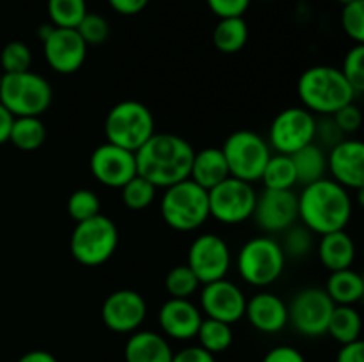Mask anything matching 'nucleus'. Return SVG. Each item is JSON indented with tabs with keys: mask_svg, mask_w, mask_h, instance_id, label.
I'll return each mask as SVG.
<instances>
[{
	"mask_svg": "<svg viewBox=\"0 0 364 362\" xmlns=\"http://www.w3.org/2000/svg\"><path fill=\"white\" fill-rule=\"evenodd\" d=\"M297 92L302 106L320 116H333L358 98L343 73L334 66L308 67L299 78Z\"/></svg>",
	"mask_w": 364,
	"mask_h": 362,
	"instance_id": "nucleus-3",
	"label": "nucleus"
},
{
	"mask_svg": "<svg viewBox=\"0 0 364 362\" xmlns=\"http://www.w3.org/2000/svg\"><path fill=\"white\" fill-rule=\"evenodd\" d=\"M52 99V85L41 75L31 70L23 73H2L0 103L14 117H39L50 109Z\"/></svg>",
	"mask_w": 364,
	"mask_h": 362,
	"instance_id": "nucleus-5",
	"label": "nucleus"
},
{
	"mask_svg": "<svg viewBox=\"0 0 364 362\" xmlns=\"http://www.w3.org/2000/svg\"><path fill=\"white\" fill-rule=\"evenodd\" d=\"M155 185H151L146 177L139 176V174L121 187V201L132 212H141V209L148 208L155 201Z\"/></svg>",
	"mask_w": 364,
	"mask_h": 362,
	"instance_id": "nucleus-33",
	"label": "nucleus"
},
{
	"mask_svg": "<svg viewBox=\"0 0 364 362\" xmlns=\"http://www.w3.org/2000/svg\"><path fill=\"white\" fill-rule=\"evenodd\" d=\"M327 170L347 190L364 188V144L358 138H343L327 155Z\"/></svg>",
	"mask_w": 364,
	"mask_h": 362,
	"instance_id": "nucleus-19",
	"label": "nucleus"
},
{
	"mask_svg": "<svg viewBox=\"0 0 364 362\" xmlns=\"http://www.w3.org/2000/svg\"><path fill=\"white\" fill-rule=\"evenodd\" d=\"M249 39V27L244 16L219 18L213 28V45L223 53H237Z\"/></svg>",
	"mask_w": 364,
	"mask_h": 362,
	"instance_id": "nucleus-28",
	"label": "nucleus"
},
{
	"mask_svg": "<svg viewBox=\"0 0 364 362\" xmlns=\"http://www.w3.org/2000/svg\"><path fill=\"white\" fill-rule=\"evenodd\" d=\"M263 2H274V0H263Z\"/></svg>",
	"mask_w": 364,
	"mask_h": 362,
	"instance_id": "nucleus-52",
	"label": "nucleus"
},
{
	"mask_svg": "<svg viewBox=\"0 0 364 362\" xmlns=\"http://www.w3.org/2000/svg\"><path fill=\"white\" fill-rule=\"evenodd\" d=\"M187 266L201 284L224 279L231 266L230 247L219 234H201L188 247Z\"/></svg>",
	"mask_w": 364,
	"mask_h": 362,
	"instance_id": "nucleus-13",
	"label": "nucleus"
},
{
	"mask_svg": "<svg viewBox=\"0 0 364 362\" xmlns=\"http://www.w3.org/2000/svg\"><path fill=\"white\" fill-rule=\"evenodd\" d=\"M326 293L334 305H354L364 297V279L359 272L352 268L331 272L327 279Z\"/></svg>",
	"mask_w": 364,
	"mask_h": 362,
	"instance_id": "nucleus-25",
	"label": "nucleus"
},
{
	"mask_svg": "<svg viewBox=\"0 0 364 362\" xmlns=\"http://www.w3.org/2000/svg\"><path fill=\"white\" fill-rule=\"evenodd\" d=\"M196 337L199 339V346L205 348L212 355L223 353L233 344V329H231L230 323L203 318Z\"/></svg>",
	"mask_w": 364,
	"mask_h": 362,
	"instance_id": "nucleus-31",
	"label": "nucleus"
},
{
	"mask_svg": "<svg viewBox=\"0 0 364 362\" xmlns=\"http://www.w3.org/2000/svg\"><path fill=\"white\" fill-rule=\"evenodd\" d=\"M341 73L354 89L355 96L364 91V45H354L347 52L341 66Z\"/></svg>",
	"mask_w": 364,
	"mask_h": 362,
	"instance_id": "nucleus-38",
	"label": "nucleus"
},
{
	"mask_svg": "<svg viewBox=\"0 0 364 362\" xmlns=\"http://www.w3.org/2000/svg\"><path fill=\"white\" fill-rule=\"evenodd\" d=\"M299 199V219L311 233L327 234L341 231L352 219V195L334 180H322L306 185Z\"/></svg>",
	"mask_w": 364,
	"mask_h": 362,
	"instance_id": "nucleus-2",
	"label": "nucleus"
},
{
	"mask_svg": "<svg viewBox=\"0 0 364 362\" xmlns=\"http://www.w3.org/2000/svg\"><path fill=\"white\" fill-rule=\"evenodd\" d=\"M89 167L96 181L109 188H121L132 177L137 176L135 153L110 142L98 146L92 151Z\"/></svg>",
	"mask_w": 364,
	"mask_h": 362,
	"instance_id": "nucleus-16",
	"label": "nucleus"
},
{
	"mask_svg": "<svg viewBox=\"0 0 364 362\" xmlns=\"http://www.w3.org/2000/svg\"><path fill=\"white\" fill-rule=\"evenodd\" d=\"M284 256L304 258L313 248V233L306 226H290L284 231V243L281 245Z\"/></svg>",
	"mask_w": 364,
	"mask_h": 362,
	"instance_id": "nucleus-39",
	"label": "nucleus"
},
{
	"mask_svg": "<svg viewBox=\"0 0 364 362\" xmlns=\"http://www.w3.org/2000/svg\"><path fill=\"white\" fill-rule=\"evenodd\" d=\"M245 304H247V298H245L244 291L235 283L228 280L226 277L203 284L199 305L206 318L219 319V322L233 325L238 319L244 318Z\"/></svg>",
	"mask_w": 364,
	"mask_h": 362,
	"instance_id": "nucleus-18",
	"label": "nucleus"
},
{
	"mask_svg": "<svg viewBox=\"0 0 364 362\" xmlns=\"http://www.w3.org/2000/svg\"><path fill=\"white\" fill-rule=\"evenodd\" d=\"M32 52L25 43L11 41L0 52V71L6 73H23L31 70Z\"/></svg>",
	"mask_w": 364,
	"mask_h": 362,
	"instance_id": "nucleus-36",
	"label": "nucleus"
},
{
	"mask_svg": "<svg viewBox=\"0 0 364 362\" xmlns=\"http://www.w3.org/2000/svg\"><path fill=\"white\" fill-rule=\"evenodd\" d=\"M262 362H306L304 355L294 346H288V344H281V346L272 348V350L267 351V355L263 357Z\"/></svg>",
	"mask_w": 364,
	"mask_h": 362,
	"instance_id": "nucleus-44",
	"label": "nucleus"
},
{
	"mask_svg": "<svg viewBox=\"0 0 364 362\" xmlns=\"http://www.w3.org/2000/svg\"><path fill=\"white\" fill-rule=\"evenodd\" d=\"M290 158L294 162L297 183L306 187V185L315 183V181L326 177L327 155L322 146L311 142V144L304 146L299 151L291 153Z\"/></svg>",
	"mask_w": 364,
	"mask_h": 362,
	"instance_id": "nucleus-26",
	"label": "nucleus"
},
{
	"mask_svg": "<svg viewBox=\"0 0 364 362\" xmlns=\"http://www.w3.org/2000/svg\"><path fill=\"white\" fill-rule=\"evenodd\" d=\"M148 314L144 297L135 290H117L103 300L102 322L116 334H132L141 329Z\"/></svg>",
	"mask_w": 364,
	"mask_h": 362,
	"instance_id": "nucleus-15",
	"label": "nucleus"
},
{
	"mask_svg": "<svg viewBox=\"0 0 364 362\" xmlns=\"http://www.w3.org/2000/svg\"><path fill=\"white\" fill-rule=\"evenodd\" d=\"M220 149L226 158L230 176L247 183L262 180L263 169L272 155L269 142L251 130L233 131Z\"/></svg>",
	"mask_w": 364,
	"mask_h": 362,
	"instance_id": "nucleus-9",
	"label": "nucleus"
},
{
	"mask_svg": "<svg viewBox=\"0 0 364 362\" xmlns=\"http://www.w3.org/2000/svg\"><path fill=\"white\" fill-rule=\"evenodd\" d=\"M203 322L201 309L191 298H169L159 311V325L167 337L176 341L194 339Z\"/></svg>",
	"mask_w": 364,
	"mask_h": 362,
	"instance_id": "nucleus-20",
	"label": "nucleus"
},
{
	"mask_svg": "<svg viewBox=\"0 0 364 362\" xmlns=\"http://www.w3.org/2000/svg\"><path fill=\"white\" fill-rule=\"evenodd\" d=\"M334 302L326 290L304 287L288 305V323L306 337H318L327 334V325L333 314Z\"/></svg>",
	"mask_w": 364,
	"mask_h": 362,
	"instance_id": "nucleus-12",
	"label": "nucleus"
},
{
	"mask_svg": "<svg viewBox=\"0 0 364 362\" xmlns=\"http://www.w3.org/2000/svg\"><path fill=\"white\" fill-rule=\"evenodd\" d=\"M194 148L187 138L174 133H153L135 151L137 174L156 188H167L191 177Z\"/></svg>",
	"mask_w": 364,
	"mask_h": 362,
	"instance_id": "nucleus-1",
	"label": "nucleus"
},
{
	"mask_svg": "<svg viewBox=\"0 0 364 362\" xmlns=\"http://www.w3.org/2000/svg\"><path fill=\"white\" fill-rule=\"evenodd\" d=\"M46 141V128L39 117H14L9 142L21 151H36Z\"/></svg>",
	"mask_w": 364,
	"mask_h": 362,
	"instance_id": "nucleus-29",
	"label": "nucleus"
},
{
	"mask_svg": "<svg viewBox=\"0 0 364 362\" xmlns=\"http://www.w3.org/2000/svg\"><path fill=\"white\" fill-rule=\"evenodd\" d=\"M46 11L50 23L60 28H77L89 13L85 0H48Z\"/></svg>",
	"mask_w": 364,
	"mask_h": 362,
	"instance_id": "nucleus-32",
	"label": "nucleus"
},
{
	"mask_svg": "<svg viewBox=\"0 0 364 362\" xmlns=\"http://www.w3.org/2000/svg\"><path fill=\"white\" fill-rule=\"evenodd\" d=\"M287 256L279 241L269 236L251 238L242 245L237 258V268L242 279L256 287L276 283L284 272Z\"/></svg>",
	"mask_w": 364,
	"mask_h": 362,
	"instance_id": "nucleus-8",
	"label": "nucleus"
},
{
	"mask_svg": "<svg viewBox=\"0 0 364 362\" xmlns=\"http://www.w3.org/2000/svg\"><path fill=\"white\" fill-rule=\"evenodd\" d=\"M316 137L327 146H336L338 142H341L345 138L343 131L338 128V124L334 123L333 116H323V119L316 121V133H315V141Z\"/></svg>",
	"mask_w": 364,
	"mask_h": 362,
	"instance_id": "nucleus-43",
	"label": "nucleus"
},
{
	"mask_svg": "<svg viewBox=\"0 0 364 362\" xmlns=\"http://www.w3.org/2000/svg\"><path fill=\"white\" fill-rule=\"evenodd\" d=\"M210 11L219 18L244 16L251 0H206Z\"/></svg>",
	"mask_w": 364,
	"mask_h": 362,
	"instance_id": "nucleus-42",
	"label": "nucleus"
},
{
	"mask_svg": "<svg viewBox=\"0 0 364 362\" xmlns=\"http://www.w3.org/2000/svg\"><path fill=\"white\" fill-rule=\"evenodd\" d=\"M66 208L75 222H82V220L98 215L100 209H102V202H100L96 192L89 190V188H78L68 197Z\"/></svg>",
	"mask_w": 364,
	"mask_h": 362,
	"instance_id": "nucleus-35",
	"label": "nucleus"
},
{
	"mask_svg": "<svg viewBox=\"0 0 364 362\" xmlns=\"http://www.w3.org/2000/svg\"><path fill=\"white\" fill-rule=\"evenodd\" d=\"M244 316L259 332L276 334L288 325V305L277 295L263 291L247 300Z\"/></svg>",
	"mask_w": 364,
	"mask_h": 362,
	"instance_id": "nucleus-21",
	"label": "nucleus"
},
{
	"mask_svg": "<svg viewBox=\"0 0 364 362\" xmlns=\"http://www.w3.org/2000/svg\"><path fill=\"white\" fill-rule=\"evenodd\" d=\"M119 243V231L109 216L98 215L77 222L70 238L71 256L84 266H100L109 261Z\"/></svg>",
	"mask_w": 364,
	"mask_h": 362,
	"instance_id": "nucleus-6",
	"label": "nucleus"
},
{
	"mask_svg": "<svg viewBox=\"0 0 364 362\" xmlns=\"http://www.w3.org/2000/svg\"><path fill=\"white\" fill-rule=\"evenodd\" d=\"M252 183L230 176L208 190L210 216L219 222L235 226L251 219L256 204Z\"/></svg>",
	"mask_w": 364,
	"mask_h": 362,
	"instance_id": "nucleus-10",
	"label": "nucleus"
},
{
	"mask_svg": "<svg viewBox=\"0 0 364 362\" xmlns=\"http://www.w3.org/2000/svg\"><path fill=\"white\" fill-rule=\"evenodd\" d=\"M341 28L355 45H364V0L343 6Z\"/></svg>",
	"mask_w": 364,
	"mask_h": 362,
	"instance_id": "nucleus-40",
	"label": "nucleus"
},
{
	"mask_svg": "<svg viewBox=\"0 0 364 362\" xmlns=\"http://www.w3.org/2000/svg\"><path fill=\"white\" fill-rule=\"evenodd\" d=\"M0 82H2V71H0Z\"/></svg>",
	"mask_w": 364,
	"mask_h": 362,
	"instance_id": "nucleus-53",
	"label": "nucleus"
},
{
	"mask_svg": "<svg viewBox=\"0 0 364 362\" xmlns=\"http://www.w3.org/2000/svg\"><path fill=\"white\" fill-rule=\"evenodd\" d=\"M16 362H57V358L46 350H32L21 355Z\"/></svg>",
	"mask_w": 364,
	"mask_h": 362,
	"instance_id": "nucleus-49",
	"label": "nucleus"
},
{
	"mask_svg": "<svg viewBox=\"0 0 364 362\" xmlns=\"http://www.w3.org/2000/svg\"><path fill=\"white\" fill-rule=\"evenodd\" d=\"M77 32L87 46H98L109 39L110 35V25L105 16L98 13H87L84 20L78 23Z\"/></svg>",
	"mask_w": 364,
	"mask_h": 362,
	"instance_id": "nucleus-37",
	"label": "nucleus"
},
{
	"mask_svg": "<svg viewBox=\"0 0 364 362\" xmlns=\"http://www.w3.org/2000/svg\"><path fill=\"white\" fill-rule=\"evenodd\" d=\"M336 362H364V343L361 339L354 343L341 344Z\"/></svg>",
	"mask_w": 364,
	"mask_h": 362,
	"instance_id": "nucleus-46",
	"label": "nucleus"
},
{
	"mask_svg": "<svg viewBox=\"0 0 364 362\" xmlns=\"http://www.w3.org/2000/svg\"><path fill=\"white\" fill-rule=\"evenodd\" d=\"M110 7L123 16H134L146 9L149 0H109Z\"/></svg>",
	"mask_w": 364,
	"mask_h": 362,
	"instance_id": "nucleus-47",
	"label": "nucleus"
},
{
	"mask_svg": "<svg viewBox=\"0 0 364 362\" xmlns=\"http://www.w3.org/2000/svg\"><path fill=\"white\" fill-rule=\"evenodd\" d=\"M87 48L77 28L53 27L43 41V55L46 64L60 75L77 73L85 62Z\"/></svg>",
	"mask_w": 364,
	"mask_h": 362,
	"instance_id": "nucleus-17",
	"label": "nucleus"
},
{
	"mask_svg": "<svg viewBox=\"0 0 364 362\" xmlns=\"http://www.w3.org/2000/svg\"><path fill=\"white\" fill-rule=\"evenodd\" d=\"M226 177H230V169H228L223 149L205 148L201 151L194 153V160H192L191 167V180L194 183H198L205 190H210Z\"/></svg>",
	"mask_w": 364,
	"mask_h": 362,
	"instance_id": "nucleus-24",
	"label": "nucleus"
},
{
	"mask_svg": "<svg viewBox=\"0 0 364 362\" xmlns=\"http://www.w3.org/2000/svg\"><path fill=\"white\" fill-rule=\"evenodd\" d=\"M173 350L166 337L153 330H135L124 344V362H171Z\"/></svg>",
	"mask_w": 364,
	"mask_h": 362,
	"instance_id": "nucleus-22",
	"label": "nucleus"
},
{
	"mask_svg": "<svg viewBox=\"0 0 364 362\" xmlns=\"http://www.w3.org/2000/svg\"><path fill=\"white\" fill-rule=\"evenodd\" d=\"M14 116L6 109V106L0 103V146L9 142V133H11V126H13Z\"/></svg>",
	"mask_w": 364,
	"mask_h": 362,
	"instance_id": "nucleus-48",
	"label": "nucleus"
},
{
	"mask_svg": "<svg viewBox=\"0 0 364 362\" xmlns=\"http://www.w3.org/2000/svg\"><path fill=\"white\" fill-rule=\"evenodd\" d=\"M262 181L265 183V188L270 190H291L297 185V176L290 155H270L263 169Z\"/></svg>",
	"mask_w": 364,
	"mask_h": 362,
	"instance_id": "nucleus-30",
	"label": "nucleus"
},
{
	"mask_svg": "<svg viewBox=\"0 0 364 362\" xmlns=\"http://www.w3.org/2000/svg\"><path fill=\"white\" fill-rule=\"evenodd\" d=\"M336 2H340L341 6H347V4H352V2H358V0H336Z\"/></svg>",
	"mask_w": 364,
	"mask_h": 362,
	"instance_id": "nucleus-51",
	"label": "nucleus"
},
{
	"mask_svg": "<svg viewBox=\"0 0 364 362\" xmlns=\"http://www.w3.org/2000/svg\"><path fill=\"white\" fill-rule=\"evenodd\" d=\"M155 133L153 112L141 102L124 99L114 105L105 117V137L110 144L137 151Z\"/></svg>",
	"mask_w": 364,
	"mask_h": 362,
	"instance_id": "nucleus-7",
	"label": "nucleus"
},
{
	"mask_svg": "<svg viewBox=\"0 0 364 362\" xmlns=\"http://www.w3.org/2000/svg\"><path fill=\"white\" fill-rule=\"evenodd\" d=\"M318 258L331 272L352 268L355 259V243L345 229L322 234L318 243Z\"/></svg>",
	"mask_w": 364,
	"mask_h": 362,
	"instance_id": "nucleus-23",
	"label": "nucleus"
},
{
	"mask_svg": "<svg viewBox=\"0 0 364 362\" xmlns=\"http://www.w3.org/2000/svg\"><path fill=\"white\" fill-rule=\"evenodd\" d=\"M363 319L354 305H334L327 325V334L340 344L354 343L361 337Z\"/></svg>",
	"mask_w": 364,
	"mask_h": 362,
	"instance_id": "nucleus-27",
	"label": "nucleus"
},
{
	"mask_svg": "<svg viewBox=\"0 0 364 362\" xmlns=\"http://www.w3.org/2000/svg\"><path fill=\"white\" fill-rule=\"evenodd\" d=\"M52 28H53V25H52V23H43L41 27L38 28V35H39V39H41V41H45V39L48 38V35H50V32H52Z\"/></svg>",
	"mask_w": 364,
	"mask_h": 362,
	"instance_id": "nucleus-50",
	"label": "nucleus"
},
{
	"mask_svg": "<svg viewBox=\"0 0 364 362\" xmlns=\"http://www.w3.org/2000/svg\"><path fill=\"white\" fill-rule=\"evenodd\" d=\"M171 362H215V357L198 344V346H187L178 353H173Z\"/></svg>",
	"mask_w": 364,
	"mask_h": 362,
	"instance_id": "nucleus-45",
	"label": "nucleus"
},
{
	"mask_svg": "<svg viewBox=\"0 0 364 362\" xmlns=\"http://www.w3.org/2000/svg\"><path fill=\"white\" fill-rule=\"evenodd\" d=\"M160 213L174 231L191 233L199 229L210 216L208 190L188 177L166 188L160 201Z\"/></svg>",
	"mask_w": 364,
	"mask_h": 362,
	"instance_id": "nucleus-4",
	"label": "nucleus"
},
{
	"mask_svg": "<svg viewBox=\"0 0 364 362\" xmlns=\"http://www.w3.org/2000/svg\"><path fill=\"white\" fill-rule=\"evenodd\" d=\"M198 277L187 265H178L166 275V290L171 298H191L199 287Z\"/></svg>",
	"mask_w": 364,
	"mask_h": 362,
	"instance_id": "nucleus-34",
	"label": "nucleus"
},
{
	"mask_svg": "<svg viewBox=\"0 0 364 362\" xmlns=\"http://www.w3.org/2000/svg\"><path fill=\"white\" fill-rule=\"evenodd\" d=\"M333 119H334V123L338 124V128H340L345 135H352V133H355L359 128H361L363 112H361V109H359V106L352 102V103H348V105L341 106L338 112H334Z\"/></svg>",
	"mask_w": 364,
	"mask_h": 362,
	"instance_id": "nucleus-41",
	"label": "nucleus"
},
{
	"mask_svg": "<svg viewBox=\"0 0 364 362\" xmlns=\"http://www.w3.org/2000/svg\"><path fill=\"white\" fill-rule=\"evenodd\" d=\"M316 119L304 106H290L274 117L269 128V146L281 155H291L315 142Z\"/></svg>",
	"mask_w": 364,
	"mask_h": 362,
	"instance_id": "nucleus-11",
	"label": "nucleus"
},
{
	"mask_svg": "<svg viewBox=\"0 0 364 362\" xmlns=\"http://www.w3.org/2000/svg\"><path fill=\"white\" fill-rule=\"evenodd\" d=\"M252 219L265 233H284L299 219V199L294 190L265 188L256 195Z\"/></svg>",
	"mask_w": 364,
	"mask_h": 362,
	"instance_id": "nucleus-14",
	"label": "nucleus"
}]
</instances>
